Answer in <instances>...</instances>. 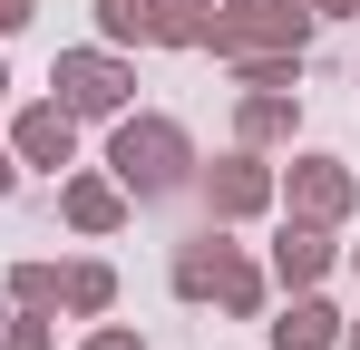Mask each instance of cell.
<instances>
[{
  "label": "cell",
  "mask_w": 360,
  "mask_h": 350,
  "mask_svg": "<svg viewBox=\"0 0 360 350\" xmlns=\"http://www.w3.org/2000/svg\"><path fill=\"white\" fill-rule=\"evenodd\" d=\"M78 350H146V331H136V321H98Z\"/></svg>",
  "instance_id": "ac0fdd59"
},
{
  "label": "cell",
  "mask_w": 360,
  "mask_h": 350,
  "mask_svg": "<svg viewBox=\"0 0 360 350\" xmlns=\"http://www.w3.org/2000/svg\"><path fill=\"white\" fill-rule=\"evenodd\" d=\"M0 98H10V58H0Z\"/></svg>",
  "instance_id": "603a6c76"
},
{
  "label": "cell",
  "mask_w": 360,
  "mask_h": 350,
  "mask_svg": "<svg viewBox=\"0 0 360 350\" xmlns=\"http://www.w3.org/2000/svg\"><path fill=\"white\" fill-rule=\"evenodd\" d=\"M273 205H283V214H302V224H351L360 214V175L341 166V156H321V146H311V156H292V166H273Z\"/></svg>",
  "instance_id": "5b68a950"
},
{
  "label": "cell",
  "mask_w": 360,
  "mask_h": 350,
  "mask_svg": "<svg viewBox=\"0 0 360 350\" xmlns=\"http://www.w3.org/2000/svg\"><path fill=\"white\" fill-rule=\"evenodd\" d=\"M166 292H176V302H214V311L253 321V311L273 302V273H263V263L234 243V224H205V233H185V243H176Z\"/></svg>",
  "instance_id": "7a4b0ae2"
},
{
  "label": "cell",
  "mask_w": 360,
  "mask_h": 350,
  "mask_svg": "<svg viewBox=\"0 0 360 350\" xmlns=\"http://www.w3.org/2000/svg\"><path fill=\"white\" fill-rule=\"evenodd\" d=\"M292 136H302V88H243L234 98V146L273 156V146H292Z\"/></svg>",
  "instance_id": "9c48e42d"
},
{
  "label": "cell",
  "mask_w": 360,
  "mask_h": 350,
  "mask_svg": "<svg viewBox=\"0 0 360 350\" xmlns=\"http://www.w3.org/2000/svg\"><path fill=\"white\" fill-rule=\"evenodd\" d=\"M214 0H156V49H205Z\"/></svg>",
  "instance_id": "5bb4252c"
},
{
  "label": "cell",
  "mask_w": 360,
  "mask_h": 350,
  "mask_svg": "<svg viewBox=\"0 0 360 350\" xmlns=\"http://www.w3.org/2000/svg\"><path fill=\"white\" fill-rule=\"evenodd\" d=\"M10 311H59V263H10Z\"/></svg>",
  "instance_id": "9a60e30c"
},
{
  "label": "cell",
  "mask_w": 360,
  "mask_h": 350,
  "mask_svg": "<svg viewBox=\"0 0 360 350\" xmlns=\"http://www.w3.org/2000/svg\"><path fill=\"white\" fill-rule=\"evenodd\" d=\"M10 156H20V166H39V175H68V166H78V117H68L59 98L20 108V117H10Z\"/></svg>",
  "instance_id": "ba28073f"
},
{
  "label": "cell",
  "mask_w": 360,
  "mask_h": 350,
  "mask_svg": "<svg viewBox=\"0 0 360 350\" xmlns=\"http://www.w3.org/2000/svg\"><path fill=\"white\" fill-rule=\"evenodd\" d=\"M127 214H136V205H127V185H117L108 166H98V175H88V166H68V175H59V224H68V233L108 243V233H117Z\"/></svg>",
  "instance_id": "52a82bcc"
},
{
  "label": "cell",
  "mask_w": 360,
  "mask_h": 350,
  "mask_svg": "<svg viewBox=\"0 0 360 350\" xmlns=\"http://www.w3.org/2000/svg\"><path fill=\"white\" fill-rule=\"evenodd\" d=\"M0 350H49V311H10V331H0Z\"/></svg>",
  "instance_id": "e0dca14e"
},
{
  "label": "cell",
  "mask_w": 360,
  "mask_h": 350,
  "mask_svg": "<svg viewBox=\"0 0 360 350\" xmlns=\"http://www.w3.org/2000/svg\"><path fill=\"white\" fill-rule=\"evenodd\" d=\"M98 39L108 49H156V0H98Z\"/></svg>",
  "instance_id": "4fadbf2b"
},
{
  "label": "cell",
  "mask_w": 360,
  "mask_h": 350,
  "mask_svg": "<svg viewBox=\"0 0 360 350\" xmlns=\"http://www.w3.org/2000/svg\"><path fill=\"white\" fill-rule=\"evenodd\" d=\"M30 20H39V0H0V39H10V30H30Z\"/></svg>",
  "instance_id": "d6986e66"
},
{
  "label": "cell",
  "mask_w": 360,
  "mask_h": 350,
  "mask_svg": "<svg viewBox=\"0 0 360 350\" xmlns=\"http://www.w3.org/2000/svg\"><path fill=\"white\" fill-rule=\"evenodd\" d=\"M195 136H185L166 108H127V117H108V175L127 185V205H166V195H185L195 185Z\"/></svg>",
  "instance_id": "6da1fadb"
},
{
  "label": "cell",
  "mask_w": 360,
  "mask_h": 350,
  "mask_svg": "<svg viewBox=\"0 0 360 350\" xmlns=\"http://www.w3.org/2000/svg\"><path fill=\"white\" fill-rule=\"evenodd\" d=\"M20 195V156H10V136H0V205Z\"/></svg>",
  "instance_id": "44dd1931"
},
{
  "label": "cell",
  "mask_w": 360,
  "mask_h": 350,
  "mask_svg": "<svg viewBox=\"0 0 360 350\" xmlns=\"http://www.w3.org/2000/svg\"><path fill=\"white\" fill-rule=\"evenodd\" d=\"M195 185H205V214H214V224H253V214H273V166H263L253 146H224L214 166H195Z\"/></svg>",
  "instance_id": "8992f818"
},
{
  "label": "cell",
  "mask_w": 360,
  "mask_h": 350,
  "mask_svg": "<svg viewBox=\"0 0 360 350\" xmlns=\"http://www.w3.org/2000/svg\"><path fill=\"white\" fill-rule=\"evenodd\" d=\"M59 311L108 321V311H117V273H108V263H59Z\"/></svg>",
  "instance_id": "7c38bea8"
},
{
  "label": "cell",
  "mask_w": 360,
  "mask_h": 350,
  "mask_svg": "<svg viewBox=\"0 0 360 350\" xmlns=\"http://www.w3.org/2000/svg\"><path fill=\"white\" fill-rule=\"evenodd\" d=\"M49 98H59L68 117H127L136 108V68H127V49H59L49 58Z\"/></svg>",
  "instance_id": "277c9868"
},
{
  "label": "cell",
  "mask_w": 360,
  "mask_h": 350,
  "mask_svg": "<svg viewBox=\"0 0 360 350\" xmlns=\"http://www.w3.org/2000/svg\"><path fill=\"white\" fill-rule=\"evenodd\" d=\"M311 30H321V20H311L302 0H214L205 49H214V68H253V58H302Z\"/></svg>",
  "instance_id": "3957f363"
},
{
  "label": "cell",
  "mask_w": 360,
  "mask_h": 350,
  "mask_svg": "<svg viewBox=\"0 0 360 350\" xmlns=\"http://www.w3.org/2000/svg\"><path fill=\"white\" fill-rule=\"evenodd\" d=\"M311 20H360V0H302Z\"/></svg>",
  "instance_id": "ffe728a7"
},
{
  "label": "cell",
  "mask_w": 360,
  "mask_h": 350,
  "mask_svg": "<svg viewBox=\"0 0 360 350\" xmlns=\"http://www.w3.org/2000/svg\"><path fill=\"white\" fill-rule=\"evenodd\" d=\"M341 350H360V321H341Z\"/></svg>",
  "instance_id": "7402d4cb"
},
{
  "label": "cell",
  "mask_w": 360,
  "mask_h": 350,
  "mask_svg": "<svg viewBox=\"0 0 360 350\" xmlns=\"http://www.w3.org/2000/svg\"><path fill=\"white\" fill-rule=\"evenodd\" d=\"M283 292H321V273H331V224H302V214H283L273 224V263H263Z\"/></svg>",
  "instance_id": "30bf717a"
},
{
  "label": "cell",
  "mask_w": 360,
  "mask_h": 350,
  "mask_svg": "<svg viewBox=\"0 0 360 350\" xmlns=\"http://www.w3.org/2000/svg\"><path fill=\"white\" fill-rule=\"evenodd\" d=\"M273 350H341V311H331L321 292H292V302L273 311Z\"/></svg>",
  "instance_id": "8fae6325"
},
{
  "label": "cell",
  "mask_w": 360,
  "mask_h": 350,
  "mask_svg": "<svg viewBox=\"0 0 360 350\" xmlns=\"http://www.w3.org/2000/svg\"><path fill=\"white\" fill-rule=\"evenodd\" d=\"M243 88H302V58H253V68H234Z\"/></svg>",
  "instance_id": "2e32d148"
},
{
  "label": "cell",
  "mask_w": 360,
  "mask_h": 350,
  "mask_svg": "<svg viewBox=\"0 0 360 350\" xmlns=\"http://www.w3.org/2000/svg\"><path fill=\"white\" fill-rule=\"evenodd\" d=\"M351 273H360V243H351Z\"/></svg>",
  "instance_id": "cb8c5ba5"
}]
</instances>
